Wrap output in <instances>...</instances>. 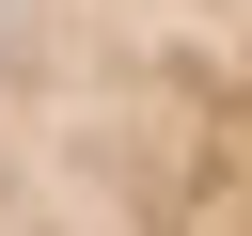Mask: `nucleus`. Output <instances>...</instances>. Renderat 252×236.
I'll return each mask as SVG.
<instances>
[{
    "instance_id": "nucleus-1",
    "label": "nucleus",
    "mask_w": 252,
    "mask_h": 236,
    "mask_svg": "<svg viewBox=\"0 0 252 236\" xmlns=\"http://www.w3.org/2000/svg\"><path fill=\"white\" fill-rule=\"evenodd\" d=\"M0 236H252V0H0Z\"/></svg>"
}]
</instances>
